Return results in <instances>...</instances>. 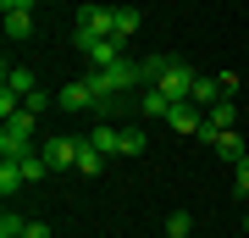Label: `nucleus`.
Masks as SVG:
<instances>
[{"instance_id": "a211bd4d", "label": "nucleus", "mask_w": 249, "mask_h": 238, "mask_svg": "<svg viewBox=\"0 0 249 238\" xmlns=\"http://www.w3.org/2000/svg\"><path fill=\"white\" fill-rule=\"evenodd\" d=\"M139 106H144V116H166V111H172V100L160 94V89H144V94H139Z\"/></svg>"}, {"instance_id": "9b49d317", "label": "nucleus", "mask_w": 249, "mask_h": 238, "mask_svg": "<svg viewBox=\"0 0 249 238\" xmlns=\"http://www.w3.org/2000/svg\"><path fill=\"white\" fill-rule=\"evenodd\" d=\"M139 22H144V17H139L133 6H116V44H127V39H133V34H139Z\"/></svg>"}, {"instance_id": "cd10ccee", "label": "nucleus", "mask_w": 249, "mask_h": 238, "mask_svg": "<svg viewBox=\"0 0 249 238\" xmlns=\"http://www.w3.org/2000/svg\"><path fill=\"white\" fill-rule=\"evenodd\" d=\"M244 89H249V78H244Z\"/></svg>"}, {"instance_id": "4468645a", "label": "nucleus", "mask_w": 249, "mask_h": 238, "mask_svg": "<svg viewBox=\"0 0 249 238\" xmlns=\"http://www.w3.org/2000/svg\"><path fill=\"white\" fill-rule=\"evenodd\" d=\"M22 183H28V177H22V166H17V161H0V194L11 200V194H17Z\"/></svg>"}, {"instance_id": "f03ea898", "label": "nucleus", "mask_w": 249, "mask_h": 238, "mask_svg": "<svg viewBox=\"0 0 249 238\" xmlns=\"http://www.w3.org/2000/svg\"><path fill=\"white\" fill-rule=\"evenodd\" d=\"M34 122H39L34 111L6 116V128H0V161H22V155H34Z\"/></svg>"}, {"instance_id": "6ab92c4d", "label": "nucleus", "mask_w": 249, "mask_h": 238, "mask_svg": "<svg viewBox=\"0 0 249 238\" xmlns=\"http://www.w3.org/2000/svg\"><path fill=\"white\" fill-rule=\"evenodd\" d=\"M6 89H17V94L28 100V94H34V72H28V67H6Z\"/></svg>"}, {"instance_id": "b1692460", "label": "nucleus", "mask_w": 249, "mask_h": 238, "mask_svg": "<svg viewBox=\"0 0 249 238\" xmlns=\"http://www.w3.org/2000/svg\"><path fill=\"white\" fill-rule=\"evenodd\" d=\"M45 106H50V94H45V89H34V94L22 100V111H34V116H45Z\"/></svg>"}, {"instance_id": "20e7f679", "label": "nucleus", "mask_w": 249, "mask_h": 238, "mask_svg": "<svg viewBox=\"0 0 249 238\" xmlns=\"http://www.w3.org/2000/svg\"><path fill=\"white\" fill-rule=\"evenodd\" d=\"M72 44L89 55V67H116V61H127L122 44H116V39H100V34H78V28H72Z\"/></svg>"}, {"instance_id": "a878e982", "label": "nucleus", "mask_w": 249, "mask_h": 238, "mask_svg": "<svg viewBox=\"0 0 249 238\" xmlns=\"http://www.w3.org/2000/svg\"><path fill=\"white\" fill-rule=\"evenodd\" d=\"M28 238H50V221H28Z\"/></svg>"}, {"instance_id": "423d86ee", "label": "nucleus", "mask_w": 249, "mask_h": 238, "mask_svg": "<svg viewBox=\"0 0 249 238\" xmlns=\"http://www.w3.org/2000/svg\"><path fill=\"white\" fill-rule=\"evenodd\" d=\"M55 106H61V111H72V116H89V111H100V100H94L89 78H72V83H61V89H55Z\"/></svg>"}, {"instance_id": "0eeeda50", "label": "nucleus", "mask_w": 249, "mask_h": 238, "mask_svg": "<svg viewBox=\"0 0 249 238\" xmlns=\"http://www.w3.org/2000/svg\"><path fill=\"white\" fill-rule=\"evenodd\" d=\"M78 150H83V139H72V133H55V139L45 144L50 172H78Z\"/></svg>"}, {"instance_id": "4be33fe9", "label": "nucleus", "mask_w": 249, "mask_h": 238, "mask_svg": "<svg viewBox=\"0 0 249 238\" xmlns=\"http://www.w3.org/2000/svg\"><path fill=\"white\" fill-rule=\"evenodd\" d=\"M188 233H194V216H188V211H172L166 216V238H188Z\"/></svg>"}, {"instance_id": "5701e85b", "label": "nucleus", "mask_w": 249, "mask_h": 238, "mask_svg": "<svg viewBox=\"0 0 249 238\" xmlns=\"http://www.w3.org/2000/svg\"><path fill=\"white\" fill-rule=\"evenodd\" d=\"M232 183H238V194H249V155L232 161Z\"/></svg>"}, {"instance_id": "dca6fc26", "label": "nucleus", "mask_w": 249, "mask_h": 238, "mask_svg": "<svg viewBox=\"0 0 249 238\" xmlns=\"http://www.w3.org/2000/svg\"><path fill=\"white\" fill-rule=\"evenodd\" d=\"M100 166H106V155H100L94 144L83 139V150H78V172H83V177H100Z\"/></svg>"}, {"instance_id": "39448f33", "label": "nucleus", "mask_w": 249, "mask_h": 238, "mask_svg": "<svg viewBox=\"0 0 249 238\" xmlns=\"http://www.w3.org/2000/svg\"><path fill=\"white\" fill-rule=\"evenodd\" d=\"M78 34H100V39H116V6H100V0H89V6H78Z\"/></svg>"}, {"instance_id": "ddd939ff", "label": "nucleus", "mask_w": 249, "mask_h": 238, "mask_svg": "<svg viewBox=\"0 0 249 238\" xmlns=\"http://www.w3.org/2000/svg\"><path fill=\"white\" fill-rule=\"evenodd\" d=\"M205 122H211L216 133H227V128H238V111H232V100H222V106H211V111H205Z\"/></svg>"}, {"instance_id": "aec40b11", "label": "nucleus", "mask_w": 249, "mask_h": 238, "mask_svg": "<svg viewBox=\"0 0 249 238\" xmlns=\"http://www.w3.org/2000/svg\"><path fill=\"white\" fill-rule=\"evenodd\" d=\"M0 238H28V216L22 211H6V216H0Z\"/></svg>"}, {"instance_id": "7ed1b4c3", "label": "nucleus", "mask_w": 249, "mask_h": 238, "mask_svg": "<svg viewBox=\"0 0 249 238\" xmlns=\"http://www.w3.org/2000/svg\"><path fill=\"white\" fill-rule=\"evenodd\" d=\"M194 78H199L194 67H183V61H172V55H166V67H160V78H155L150 89H160L172 106H183V100H194Z\"/></svg>"}, {"instance_id": "f8f14e48", "label": "nucleus", "mask_w": 249, "mask_h": 238, "mask_svg": "<svg viewBox=\"0 0 249 238\" xmlns=\"http://www.w3.org/2000/svg\"><path fill=\"white\" fill-rule=\"evenodd\" d=\"M216 150H222L227 161H238V155H249V144H244L238 128H227V133H216Z\"/></svg>"}, {"instance_id": "6e6552de", "label": "nucleus", "mask_w": 249, "mask_h": 238, "mask_svg": "<svg viewBox=\"0 0 249 238\" xmlns=\"http://www.w3.org/2000/svg\"><path fill=\"white\" fill-rule=\"evenodd\" d=\"M166 128H172V133H199V128H205V111L194 106V100H183V106L166 111Z\"/></svg>"}, {"instance_id": "1a4fd4ad", "label": "nucleus", "mask_w": 249, "mask_h": 238, "mask_svg": "<svg viewBox=\"0 0 249 238\" xmlns=\"http://www.w3.org/2000/svg\"><path fill=\"white\" fill-rule=\"evenodd\" d=\"M83 139H89L100 155H122V128H116V122H94L89 133H83Z\"/></svg>"}, {"instance_id": "412c9836", "label": "nucleus", "mask_w": 249, "mask_h": 238, "mask_svg": "<svg viewBox=\"0 0 249 238\" xmlns=\"http://www.w3.org/2000/svg\"><path fill=\"white\" fill-rule=\"evenodd\" d=\"M144 150H150V144H144V133H139V128H122V155H127V161H139Z\"/></svg>"}, {"instance_id": "f257e3e1", "label": "nucleus", "mask_w": 249, "mask_h": 238, "mask_svg": "<svg viewBox=\"0 0 249 238\" xmlns=\"http://www.w3.org/2000/svg\"><path fill=\"white\" fill-rule=\"evenodd\" d=\"M83 78H89L94 100H100V116H106L122 89H144V67H139V61H116V67H89Z\"/></svg>"}, {"instance_id": "9d476101", "label": "nucleus", "mask_w": 249, "mask_h": 238, "mask_svg": "<svg viewBox=\"0 0 249 238\" xmlns=\"http://www.w3.org/2000/svg\"><path fill=\"white\" fill-rule=\"evenodd\" d=\"M222 100H232L227 89H222V72H216V78H194V106H199V111L222 106Z\"/></svg>"}, {"instance_id": "f3484780", "label": "nucleus", "mask_w": 249, "mask_h": 238, "mask_svg": "<svg viewBox=\"0 0 249 238\" xmlns=\"http://www.w3.org/2000/svg\"><path fill=\"white\" fill-rule=\"evenodd\" d=\"M6 34L11 39H34V11H11V17H6Z\"/></svg>"}, {"instance_id": "2eb2a0df", "label": "nucleus", "mask_w": 249, "mask_h": 238, "mask_svg": "<svg viewBox=\"0 0 249 238\" xmlns=\"http://www.w3.org/2000/svg\"><path fill=\"white\" fill-rule=\"evenodd\" d=\"M17 166H22V177H28V183H39V177H50V161H45V150H34V155H22Z\"/></svg>"}, {"instance_id": "393cba45", "label": "nucleus", "mask_w": 249, "mask_h": 238, "mask_svg": "<svg viewBox=\"0 0 249 238\" xmlns=\"http://www.w3.org/2000/svg\"><path fill=\"white\" fill-rule=\"evenodd\" d=\"M39 6V0H0V11H6V17H11V11H34Z\"/></svg>"}, {"instance_id": "bb28decb", "label": "nucleus", "mask_w": 249, "mask_h": 238, "mask_svg": "<svg viewBox=\"0 0 249 238\" xmlns=\"http://www.w3.org/2000/svg\"><path fill=\"white\" fill-rule=\"evenodd\" d=\"M244 233H249V216H244Z\"/></svg>"}]
</instances>
